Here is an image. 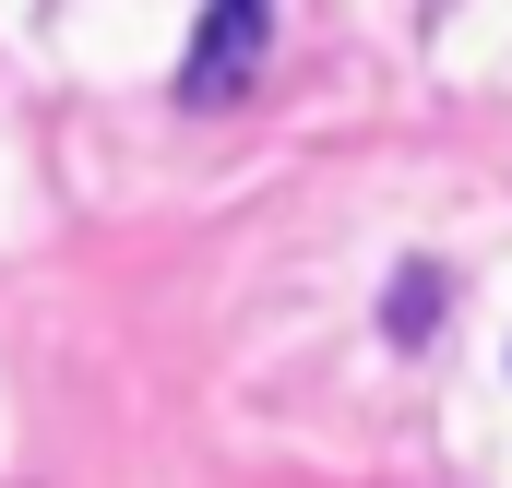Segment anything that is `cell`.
<instances>
[{
    "label": "cell",
    "mask_w": 512,
    "mask_h": 488,
    "mask_svg": "<svg viewBox=\"0 0 512 488\" xmlns=\"http://www.w3.org/2000/svg\"><path fill=\"white\" fill-rule=\"evenodd\" d=\"M441 322H453V274H441V262H393V286H382V334H393V346H429Z\"/></svg>",
    "instance_id": "obj_2"
},
{
    "label": "cell",
    "mask_w": 512,
    "mask_h": 488,
    "mask_svg": "<svg viewBox=\"0 0 512 488\" xmlns=\"http://www.w3.org/2000/svg\"><path fill=\"white\" fill-rule=\"evenodd\" d=\"M262 48H274V12L262 0H215L191 24V60H179V108H239L262 84Z\"/></svg>",
    "instance_id": "obj_1"
}]
</instances>
